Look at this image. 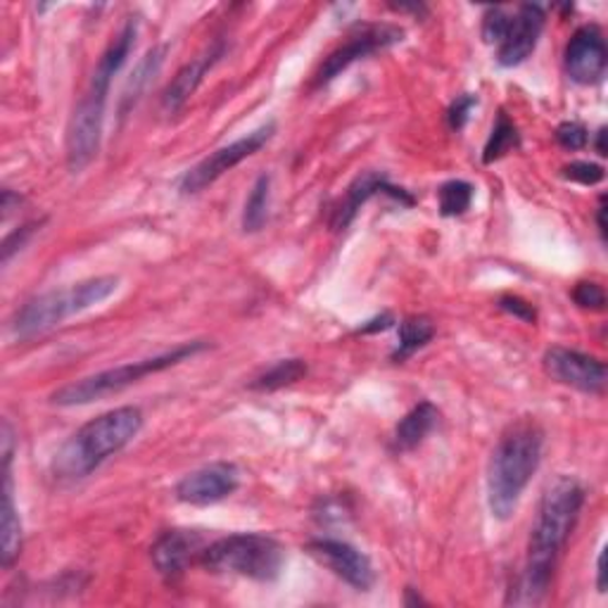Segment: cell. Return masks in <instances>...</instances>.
I'll return each mask as SVG.
<instances>
[{
	"mask_svg": "<svg viewBox=\"0 0 608 608\" xmlns=\"http://www.w3.org/2000/svg\"><path fill=\"white\" fill-rule=\"evenodd\" d=\"M440 421V411L435 405L421 402L413 407L407 417L397 423L395 435H393V447L395 452H411L417 450L419 444L433 433V428Z\"/></svg>",
	"mask_w": 608,
	"mask_h": 608,
	"instance_id": "d6986e66",
	"label": "cell"
},
{
	"mask_svg": "<svg viewBox=\"0 0 608 608\" xmlns=\"http://www.w3.org/2000/svg\"><path fill=\"white\" fill-rule=\"evenodd\" d=\"M573 300L577 307L592 309V311H601L606 307V292L599 284H592V280H583L577 284L573 290Z\"/></svg>",
	"mask_w": 608,
	"mask_h": 608,
	"instance_id": "83f0119b",
	"label": "cell"
},
{
	"mask_svg": "<svg viewBox=\"0 0 608 608\" xmlns=\"http://www.w3.org/2000/svg\"><path fill=\"white\" fill-rule=\"evenodd\" d=\"M435 335V325L428 317H409L399 323V345L393 352L395 362L409 360L413 352L425 347Z\"/></svg>",
	"mask_w": 608,
	"mask_h": 608,
	"instance_id": "44dd1931",
	"label": "cell"
},
{
	"mask_svg": "<svg viewBox=\"0 0 608 608\" xmlns=\"http://www.w3.org/2000/svg\"><path fill=\"white\" fill-rule=\"evenodd\" d=\"M499 307L504 311H509V314H513L516 319H521V321H528V323H535L538 314H535V307H532L530 302L521 300V298H516V295H507V298H501L499 300Z\"/></svg>",
	"mask_w": 608,
	"mask_h": 608,
	"instance_id": "4dcf8cb0",
	"label": "cell"
},
{
	"mask_svg": "<svg viewBox=\"0 0 608 608\" xmlns=\"http://www.w3.org/2000/svg\"><path fill=\"white\" fill-rule=\"evenodd\" d=\"M563 176L581 186H597L604 181L606 174L604 167L595 165V162H571V165L563 167Z\"/></svg>",
	"mask_w": 608,
	"mask_h": 608,
	"instance_id": "4316f807",
	"label": "cell"
},
{
	"mask_svg": "<svg viewBox=\"0 0 608 608\" xmlns=\"http://www.w3.org/2000/svg\"><path fill=\"white\" fill-rule=\"evenodd\" d=\"M542 452L544 433L535 421L516 423L499 440L487 468V504L499 521H509L516 513L518 501L542 464Z\"/></svg>",
	"mask_w": 608,
	"mask_h": 608,
	"instance_id": "3957f363",
	"label": "cell"
},
{
	"mask_svg": "<svg viewBox=\"0 0 608 608\" xmlns=\"http://www.w3.org/2000/svg\"><path fill=\"white\" fill-rule=\"evenodd\" d=\"M274 131H276V124L269 122V124H264L252 133H247V136L233 141L224 147H219V151H214L212 155H207L202 162H198L196 167L184 174V179L179 184L184 196H196V192H202L207 186L219 181L226 172H231L247 157L259 153L262 147L272 141Z\"/></svg>",
	"mask_w": 608,
	"mask_h": 608,
	"instance_id": "ba28073f",
	"label": "cell"
},
{
	"mask_svg": "<svg viewBox=\"0 0 608 608\" xmlns=\"http://www.w3.org/2000/svg\"><path fill=\"white\" fill-rule=\"evenodd\" d=\"M606 200L601 198L599 200V207H597V224H599V233H601V239L606 241V221H604V214H606Z\"/></svg>",
	"mask_w": 608,
	"mask_h": 608,
	"instance_id": "e575fe53",
	"label": "cell"
},
{
	"mask_svg": "<svg viewBox=\"0 0 608 608\" xmlns=\"http://www.w3.org/2000/svg\"><path fill=\"white\" fill-rule=\"evenodd\" d=\"M405 32L399 26L393 24H362L354 29L350 38L338 46L329 57H325L321 69L317 71L314 88H321L325 84H331L335 77H340L350 65L364 60V57L388 51L397 43H402Z\"/></svg>",
	"mask_w": 608,
	"mask_h": 608,
	"instance_id": "9c48e42d",
	"label": "cell"
},
{
	"mask_svg": "<svg viewBox=\"0 0 608 608\" xmlns=\"http://www.w3.org/2000/svg\"><path fill=\"white\" fill-rule=\"evenodd\" d=\"M136 32H139L136 22L129 20L122 32L110 43L108 51L102 53L93 69L91 84H88L79 106L74 108V114L67 126V167L74 174H79L91 165L93 157L100 151L110 86H112V79L124 67V63L129 60L133 43H136Z\"/></svg>",
	"mask_w": 608,
	"mask_h": 608,
	"instance_id": "7a4b0ae2",
	"label": "cell"
},
{
	"mask_svg": "<svg viewBox=\"0 0 608 608\" xmlns=\"http://www.w3.org/2000/svg\"><path fill=\"white\" fill-rule=\"evenodd\" d=\"M604 139H606V129H599V133H597V153H599L601 157H606V145H604Z\"/></svg>",
	"mask_w": 608,
	"mask_h": 608,
	"instance_id": "d590c367",
	"label": "cell"
},
{
	"mask_svg": "<svg viewBox=\"0 0 608 608\" xmlns=\"http://www.w3.org/2000/svg\"><path fill=\"white\" fill-rule=\"evenodd\" d=\"M597 587L599 592H606V552L599 554V563H597Z\"/></svg>",
	"mask_w": 608,
	"mask_h": 608,
	"instance_id": "836d02e7",
	"label": "cell"
},
{
	"mask_svg": "<svg viewBox=\"0 0 608 608\" xmlns=\"http://www.w3.org/2000/svg\"><path fill=\"white\" fill-rule=\"evenodd\" d=\"M305 376H307V364L302 360H280L272 368H266L262 376L252 380V390H259V393L280 390L286 388V385L298 383Z\"/></svg>",
	"mask_w": 608,
	"mask_h": 608,
	"instance_id": "603a6c76",
	"label": "cell"
},
{
	"mask_svg": "<svg viewBox=\"0 0 608 608\" xmlns=\"http://www.w3.org/2000/svg\"><path fill=\"white\" fill-rule=\"evenodd\" d=\"M241 485V471L231 462H214L188 476L176 485V499L190 504V507H210V504L224 501Z\"/></svg>",
	"mask_w": 608,
	"mask_h": 608,
	"instance_id": "7c38bea8",
	"label": "cell"
},
{
	"mask_svg": "<svg viewBox=\"0 0 608 608\" xmlns=\"http://www.w3.org/2000/svg\"><path fill=\"white\" fill-rule=\"evenodd\" d=\"M204 350H207V343H200V340L198 343H184L165 354H157V357L114 366L108 371H100V374H96V376L69 383V385H65V388L57 390L51 399H53V405H60V407L91 405V402H98V399H102V397H110V395L126 390L129 385L143 380L145 376L159 374V371L172 368L190 357H196V354H200Z\"/></svg>",
	"mask_w": 608,
	"mask_h": 608,
	"instance_id": "52a82bcc",
	"label": "cell"
},
{
	"mask_svg": "<svg viewBox=\"0 0 608 608\" xmlns=\"http://www.w3.org/2000/svg\"><path fill=\"white\" fill-rule=\"evenodd\" d=\"M511 26V14L504 12L501 8H487L483 14V41L489 43V46H499L507 36Z\"/></svg>",
	"mask_w": 608,
	"mask_h": 608,
	"instance_id": "484cf974",
	"label": "cell"
},
{
	"mask_svg": "<svg viewBox=\"0 0 608 608\" xmlns=\"http://www.w3.org/2000/svg\"><path fill=\"white\" fill-rule=\"evenodd\" d=\"M388 186H390L388 179H385L383 174H376V172H366V174L357 176V179H354V184L347 188L343 202H340L335 207L331 226L335 231L347 229L352 224V219L357 217V212L362 210V204H366L371 198L376 196V192L388 190Z\"/></svg>",
	"mask_w": 608,
	"mask_h": 608,
	"instance_id": "ac0fdd59",
	"label": "cell"
},
{
	"mask_svg": "<svg viewBox=\"0 0 608 608\" xmlns=\"http://www.w3.org/2000/svg\"><path fill=\"white\" fill-rule=\"evenodd\" d=\"M390 325H393V317H390V314H380V317H376V319L366 321V323L362 325V329H360V333H378V331H388Z\"/></svg>",
	"mask_w": 608,
	"mask_h": 608,
	"instance_id": "d6a6232c",
	"label": "cell"
},
{
	"mask_svg": "<svg viewBox=\"0 0 608 608\" xmlns=\"http://www.w3.org/2000/svg\"><path fill=\"white\" fill-rule=\"evenodd\" d=\"M117 288H120V278L117 276H96L63 290L43 292L38 298L29 300L14 314L12 333L20 340H32L55 329V325H60L65 319L81 314V311L91 309L93 305L106 302Z\"/></svg>",
	"mask_w": 608,
	"mask_h": 608,
	"instance_id": "5b68a950",
	"label": "cell"
},
{
	"mask_svg": "<svg viewBox=\"0 0 608 608\" xmlns=\"http://www.w3.org/2000/svg\"><path fill=\"white\" fill-rule=\"evenodd\" d=\"M143 413L136 407H120L88 421L74 433L55 456V471L60 478L79 480L122 452L141 433Z\"/></svg>",
	"mask_w": 608,
	"mask_h": 608,
	"instance_id": "277c9868",
	"label": "cell"
},
{
	"mask_svg": "<svg viewBox=\"0 0 608 608\" xmlns=\"http://www.w3.org/2000/svg\"><path fill=\"white\" fill-rule=\"evenodd\" d=\"M585 507V489L575 478H556L546 487L540 501L535 523L530 530L528 559L518 585V595L526 604L544 599L552 585L559 556L571 540L577 518Z\"/></svg>",
	"mask_w": 608,
	"mask_h": 608,
	"instance_id": "6da1fadb",
	"label": "cell"
},
{
	"mask_svg": "<svg viewBox=\"0 0 608 608\" xmlns=\"http://www.w3.org/2000/svg\"><path fill=\"white\" fill-rule=\"evenodd\" d=\"M204 549V540L196 530H167L165 535H159L157 542L151 549L153 566L159 575L165 577H179L188 563L200 556Z\"/></svg>",
	"mask_w": 608,
	"mask_h": 608,
	"instance_id": "9a60e30c",
	"label": "cell"
},
{
	"mask_svg": "<svg viewBox=\"0 0 608 608\" xmlns=\"http://www.w3.org/2000/svg\"><path fill=\"white\" fill-rule=\"evenodd\" d=\"M478 106V98L476 96H458L454 102H452V106H450V110H447V124H450V129L452 131H462L466 124H468V120H471V112H473V108H476Z\"/></svg>",
	"mask_w": 608,
	"mask_h": 608,
	"instance_id": "f546056e",
	"label": "cell"
},
{
	"mask_svg": "<svg viewBox=\"0 0 608 608\" xmlns=\"http://www.w3.org/2000/svg\"><path fill=\"white\" fill-rule=\"evenodd\" d=\"M269 204H272V176L262 174L259 179L252 186L250 196L245 200L243 210V231L245 233H257L269 219Z\"/></svg>",
	"mask_w": 608,
	"mask_h": 608,
	"instance_id": "7402d4cb",
	"label": "cell"
},
{
	"mask_svg": "<svg viewBox=\"0 0 608 608\" xmlns=\"http://www.w3.org/2000/svg\"><path fill=\"white\" fill-rule=\"evenodd\" d=\"M200 563L212 573L241 575L255 583H272L284 571L286 549L276 538L262 532H235L207 544Z\"/></svg>",
	"mask_w": 608,
	"mask_h": 608,
	"instance_id": "8992f818",
	"label": "cell"
},
{
	"mask_svg": "<svg viewBox=\"0 0 608 608\" xmlns=\"http://www.w3.org/2000/svg\"><path fill=\"white\" fill-rule=\"evenodd\" d=\"M22 552V521L12 497L10 458H3V507H0V563L12 568Z\"/></svg>",
	"mask_w": 608,
	"mask_h": 608,
	"instance_id": "e0dca14e",
	"label": "cell"
},
{
	"mask_svg": "<svg viewBox=\"0 0 608 608\" xmlns=\"http://www.w3.org/2000/svg\"><path fill=\"white\" fill-rule=\"evenodd\" d=\"M438 202L442 217H462L473 202V186L462 179L442 184L438 190Z\"/></svg>",
	"mask_w": 608,
	"mask_h": 608,
	"instance_id": "d4e9b609",
	"label": "cell"
},
{
	"mask_svg": "<svg viewBox=\"0 0 608 608\" xmlns=\"http://www.w3.org/2000/svg\"><path fill=\"white\" fill-rule=\"evenodd\" d=\"M162 60H165V48H153V51L147 53V55L143 57V60L139 63L136 71L131 74V79H129V84H126V88H124L122 106H120L122 117H126V112L141 100V96L145 93V88L151 86V81L155 79V74L159 71Z\"/></svg>",
	"mask_w": 608,
	"mask_h": 608,
	"instance_id": "ffe728a7",
	"label": "cell"
},
{
	"mask_svg": "<svg viewBox=\"0 0 608 608\" xmlns=\"http://www.w3.org/2000/svg\"><path fill=\"white\" fill-rule=\"evenodd\" d=\"M34 229H36V224H26V226H22L20 231H14L12 235H8L5 243H3V262H5V264L12 259L14 252L22 250V245L29 241V235L34 233Z\"/></svg>",
	"mask_w": 608,
	"mask_h": 608,
	"instance_id": "1f68e13d",
	"label": "cell"
},
{
	"mask_svg": "<svg viewBox=\"0 0 608 608\" xmlns=\"http://www.w3.org/2000/svg\"><path fill=\"white\" fill-rule=\"evenodd\" d=\"M224 53H226L224 41H214L212 46H207L196 57V60H190L179 74H176L172 84L167 86L165 96H162V108H165L167 114L179 112L186 106L188 98L198 91V86L202 84L204 74L210 71L221 60V57H224Z\"/></svg>",
	"mask_w": 608,
	"mask_h": 608,
	"instance_id": "2e32d148",
	"label": "cell"
},
{
	"mask_svg": "<svg viewBox=\"0 0 608 608\" xmlns=\"http://www.w3.org/2000/svg\"><path fill=\"white\" fill-rule=\"evenodd\" d=\"M556 141L566 151H583L589 141V133L581 122H563L556 129Z\"/></svg>",
	"mask_w": 608,
	"mask_h": 608,
	"instance_id": "f1b7e54d",
	"label": "cell"
},
{
	"mask_svg": "<svg viewBox=\"0 0 608 608\" xmlns=\"http://www.w3.org/2000/svg\"><path fill=\"white\" fill-rule=\"evenodd\" d=\"M307 552L311 559H317L323 568H329L340 581L347 583L357 592H368L376 585V568L371 559L360 552L357 546L340 540H311L307 544Z\"/></svg>",
	"mask_w": 608,
	"mask_h": 608,
	"instance_id": "30bf717a",
	"label": "cell"
},
{
	"mask_svg": "<svg viewBox=\"0 0 608 608\" xmlns=\"http://www.w3.org/2000/svg\"><path fill=\"white\" fill-rule=\"evenodd\" d=\"M563 65H566V74L571 81L581 86L599 84L608 65V51L601 29L595 24L577 29L566 46Z\"/></svg>",
	"mask_w": 608,
	"mask_h": 608,
	"instance_id": "4fadbf2b",
	"label": "cell"
},
{
	"mask_svg": "<svg viewBox=\"0 0 608 608\" xmlns=\"http://www.w3.org/2000/svg\"><path fill=\"white\" fill-rule=\"evenodd\" d=\"M544 371L552 380L566 385V388L581 390L585 395H604L606 390V364L577 350H546Z\"/></svg>",
	"mask_w": 608,
	"mask_h": 608,
	"instance_id": "8fae6325",
	"label": "cell"
},
{
	"mask_svg": "<svg viewBox=\"0 0 608 608\" xmlns=\"http://www.w3.org/2000/svg\"><path fill=\"white\" fill-rule=\"evenodd\" d=\"M546 14L542 5H521L511 18L507 36L497 46V63L501 67H518L535 53L544 32Z\"/></svg>",
	"mask_w": 608,
	"mask_h": 608,
	"instance_id": "5bb4252c",
	"label": "cell"
},
{
	"mask_svg": "<svg viewBox=\"0 0 608 608\" xmlns=\"http://www.w3.org/2000/svg\"><path fill=\"white\" fill-rule=\"evenodd\" d=\"M513 147H518V129L509 120L507 112H499L497 122L493 126V133H489V139L485 143L483 162H485V165H493V162H497L507 153H511Z\"/></svg>",
	"mask_w": 608,
	"mask_h": 608,
	"instance_id": "cb8c5ba5",
	"label": "cell"
}]
</instances>
